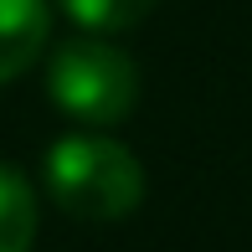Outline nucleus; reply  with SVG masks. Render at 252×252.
Masks as SVG:
<instances>
[{"label": "nucleus", "instance_id": "nucleus-2", "mask_svg": "<svg viewBox=\"0 0 252 252\" xmlns=\"http://www.w3.org/2000/svg\"><path fill=\"white\" fill-rule=\"evenodd\" d=\"M47 93L62 113L83 124H119L139 103V67L98 36L62 41L47 67Z\"/></svg>", "mask_w": 252, "mask_h": 252}, {"label": "nucleus", "instance_id": "nucleus-5", "mask_svg": "<svg viewBox=\"0 0 252 252\" xmlns=\"http://www.w3.org/2000/svg\"><path fill=\"white\" fill-rule=\"evenodd\" d=\"M57 5H62L77 26H88L98 36V31H129V26H139L159 0H57Z\"/></svg>", "mask_w": 252, "mask_h": 252}, {"label": "nucleus", "instance_id": "nucleus-3", "mask_svg": "<svg viewBox=\"0 0 252 252\" xmlns=\"http://www.w3.org/2000/svg\"><path fill=\"white\" fill-rule=\"evenodd\" d=\"M52 36V10L47 0H0V83L21 77Z\"/></svg>", "mask_w": 252, "mask_h": 252}, {"label": "nucleus", "instance_id": "nucleus-1", "mask_svg": "<svg viewBox=\"0 0 252 252\" xmlns=\"http://www.w3.org/2000/svg\"><path fill=\"white\" fill-rule=\"evenodd\" d=\"M52 201L72 221H119L144 201V165L119 139L67 134L41 159Z\"/></svg>", "mask_w": 252, "mask_h": 252}, {"label": "nucleus", "instance_id": "nucleus-4", "mask_svg": "<svg viewBox=\"0 0 252 252\" xmlns=\"http://www.w3.org/2000/svg\"><path fill=\"white\" fill-rule=\"evenodd\" d=\"M36 190L16 165H0V252H31L36 242Z\"/></svg>", "mask_w": 252, "mask_h": 252}]
</instances>
